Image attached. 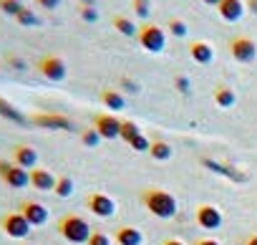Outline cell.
Segmentation results:
<instances>
[{"instance_id":"cell-1","label":"cell","mask_w":257,"mask_h":245,"mask_svg":"<svg viewBox=\"0 0 257 245\" xmlns=\"http://www.w3.org/2000/svg\"><path fill=\"white\" fill-rule=\"evenodd\" d=\"M139 200L142 205L159 220H172L177 212H179V202L172 192L162 190V187H144L139 192Z\"/></svg>"},{"instance_id":"cell-2","label":"cell","mask_w":257,"mask_h":245,"mask_svg":"<svg viewBox=\"0 0 257 245\" xmlns=\"http://www.w3.org/2000/svg\"><path fill=\"white\" fill-rule=\"evenodd\" d=\"M56 230H58V235H61L63 240L76 242V245L88 242V237H91V232H93V230H91V225L86 222V217H81V215H76V212L63 215V217L58 220Z\"/></svg>"},{"instance_id":"cell-3","label":"cell","mask_w":257,"mask_h":245,"mask_svg":"<svg viewBox=\"0 0 257 245\" xmlns=\"http://www.w3.org/2000/svg\"><path fill=\"white\" fill-rule=\"evenodd\" d=\"M137 41L144 51L149 53H162L167 48V31L152 21L147 23H139V33H137Z\"/></svg>"},{"instance_id":"cell-4","label":"cell","mask_w":257,"mask_h":245,"mask_svg":"<svg viewBox=\"0 0 257 245\" xmlns=\"http://www.w3.org/2000/svg\"><path fill=\"white\" fill-rule=\"evenodd\" d=\"M227 48H229V56L237 63H252L257 58V43L249 36H232Z\"/></svg>"},{"instance_id":"cell-5","label":"cell","mask_w":257,"mask_h":245,"mask_svg":"<svg viewBox=\"0 0 257 245\" xmlns=\"http://www.w3.org/2000/svg\"><path fill=\"white\" fill-rule=\"evenodd\" d=\"M0 180H3L8 187H13V190H23V187L31 185V172L18 167L16 162L0 159Z\"/></svg>"},{"instance_id":"cell-6","label":"cell","mask_w":257,"mask_h":245,"mask_svg":"<svg viewBox=\"0 0 257 245\" xmlns=\"http://www.w3.org/2000/svg\"><path fill=\"white\" fill-rule=\"evenodd\" d=\"M31 222L21 215V212H6L3 217H0V230H3L8 237H13V240H23V237H28L31 235Z\"/></svg>"},{"instance_id":"cell-7","label":"cell","mask_w":257,"mask_h":245,"mask_svg":"<svg viewBox=\"0 0 257 245\" xmlns=\"http://www.w3.org/2000/svg\"><path fill=\"white\" fill-rule=\"evenodd\" d=\"M86 210L91 215H96V217L108 220V217L116 215V202L106 192H91V195H86Z\"/></svg>"},{"instance_id":"cell-8","label":"cell","mask_w":257,"mask_h":245,"mask_svg":"<svg viewBox=\"0 0 257 245\" xmlns=\"http://www.w3.org/2000/svg\"><path fill=\"white\" fill-rule=\"evenodd\" d=\"M194 220H197V225H199L202 230H219L222 222H224L222 210H219L217 205H209V202L197 205V210H194Z\"/></svg>"},{"instance_id":"cell-9","label":"cell","mask_w":257,"mask_h":245,"mask_svg":"<svg viewBox=\"0 0 257 245\" xmlns=\"http://www.w3.org/2000/svg\"><path fill=\"white\" fill-rule=\"evenodd\" d=\"M36 68H38V73H41L43 78H48V81H63L66 73H68L66 61L58 58V56H43V58H38Z\"/></svg>"},{"instance_id":"cell-10","label":"cell","mask_w":257,"mask_h":245,"mask_svg":"<svg viewBox=\"0 0 257 245\" xmlns=\"http://www.w3.org/2000/svg\"><path fill=\"white\" fill-rule=\"evenodd\" d=\"M93 129L98 132L101 139H116L121 134V119L108 111H101L93 116Z\"/></svg>"},{"instance_id":"cell-11","label":"cell","mask_w":257,"mask_h":245,"mask_svg":"<svg viewBox=\"0 0 257 245\" xmlns=\"http://www.w3.org/2000/svg\"><path fill=\"white\" fill-rule=\"evenodd\" d=\"M18 212H21L33 227H41V225L48 222V207L41 205V202H36V200H23L21 207H18Z\"/></svg>"},{"instance_id":"cell-12","label":"cell","mask_w":257,"mask_h":245,"mask_svg":"<svg viewBox=\"0 0 257 245\" xmlns=\"http://www.w3.org/2000/svg\"><path fill=\"white\" fill-rule=\"evenodd\" d=\"M31 121H33L36 127H43V129H63V132H71L73 129L71 119H66L61 114H36Z\"/></svg>"},{"instance_id":"cell-13","label":"cell","mask_w":257,"mask_h":245,"mask_svg":"<svg viewBox=\"0 0 257 245\" xmlns=\"http://www.w3.org/2000/svg\"><path fill=\"white\" fill-rule=\"evenodd\" d=\"M244 11H247L244 0H222V3L217 6V13L224 23H237L244 16Z\"/></svg>"},{"instance_id":"cell-14","label":"cell","mask_w":257,"mask_h":245,"mask_svg":"<svg viewBox=\"0 0 257 245\" xmlns=\"http://www.w3.org/2000/svg\"><path fill=\"white\" fill-rule=\"evenodd\" d=\"M113 242L116 245H144V232L134 225H118L113 230Z\"/></svg>"},{"instance_id":"cell-15","label":"cell","mask_w":257,"mask_h":245,"mask_svg":"<svg viewBox=\"0 0 257 245\" xmlns=\"http://www.w3.org/2000/svg\"><path fill=\"white\" fill-rule=\"evenodd\" d=\"M189 58L199 66H209L214 61V46L209 41H192L189 43Z\"/></svg>"},{"instance_id":"cell-16","label":"cell","mask_w":257,"mask_h":245,"mask_svg":"<svg viewBox=\"0 0 257 245\" xmlns=\"http://www.w3.org/2000/svg\"><path fill=\"white\" fill-rule=\"evenodd\" d=\"M13 162L23 170H36L38 167V152L31 147V144H16L13 147Z\"/></svg>"},{"instance_id":"cell-17","label":"cell","mask_w":257,"mask_h":245,"mask_svg":"<svg viewBox=\"0 0 257 245\" xmlns=\"http://www.w3.org/2000/svg\"><path fill=\"white\" fill-rule=\"evenodd\" d=\"M56 175L51 170H43V167H36L31 170V187L38 190V192H53L56 190Z\"/></svg>"},{"instance_id":"cell-18","label":"cell","mask_w":257,"mask_h":245,"mask_svg":"<svg viewBox=\"0 0 257 245\" xmlns=\"http://www.w3.org/2000/svg\"><path fill=\"white\" fill-rule=\"evenodd\" d=\"M212 101H214L219 109H232V106L237 104V91H234L229 84L219 81V84L212 89Z\"/></svg>"},{"instance_id":"cell-19","label":"cell","mask_w":257,"mask_h":245,"mask_svg":"<svg viewBox=\"0 0 257 245\" xmlns=\"http://www.w3.org/2000/svg\"><path fill=\"white\" fill-rule=\"evenodd\" d=\"M98 101H101L106 109H111V111H121V109L126 106V99L118 94V89H111V86H106V89L98 91Z\"/></svg>"},{"instance_id":"cell-20","label":"cell","mask_w":257,"mask_h":245,"mask_svg":"<svg viewBox=\"0 0 257 245\" xmlns=\"http://www.w3.org/2000/svg\"><path fill=\"white\" fill-rule=\"evenodd\" d=\"M111 26H113L116 33H121L123 38H137V33H139V26L128 18V16H123V13L113 16V18H111Z\"/></svg>"},{"instance_id":"cell-21","label":"cell","mask_w":257,"mask_h":245,"mask_svg":"<svg viewBox=\"0 0 257 245\" xmlns=\"http://www.w3.org/2000/svg\"><path fill=\"white\" fill-rule=\"evenodd\" d=\"M147 154H149L154 162H169V159L174 157V147H172L169 142H164V139H154Z\"/></svg>"},{"instance_id":"cell-22","label":"cell","mask_w":257,"mask_h":245,"mask_svg":"<svg viewBox=\"0 0 257 245\" xmlns=\"http://www.w3.org/2000/svg\"><path fill=\"white\" fill-rule=\"evenodd\" d=\"M73 190H76L73 180H71L68 175H61V177L56 180V190H53V195H58L61 200H66V197H71V195H73Z\"/></svg>"},{"instance_id":"cell-23","label":"cell","mask_w":257,"mask_h":245,"mask_svg":"<svg viewBox=\"0 0 257 245\" xmlns=\"http://www.w3.org/2000/svg\"><path fill=\"white\" fill-rule=\"evenodd\" d=\"M16 23L23 26V28H36V26H41V18L36 16L33 8H23V11L16 16Z\"/></svg>"},{"instance_id":"cell-24","label":"cell","mask_w":257,"mask_h":245,"mask_svg":"<svg viewBox=\"0 0 257 245\" xmlns=\"http://www.w3.org/2000/svg\"><path fill=\"white\" fill-rule=\"evenodd\" d=\"M164 31H167L169 36H174V38H184V36L189 33V28H187V23H184L182 18H169L167 26H164Z\"/></svg>"},{"instance_id":"cell-25","label":"cell","mask_w":257,"mask_h":245,"mask_svg":"<svg viewBox=\"0 0 257 245\" xmlns=\"http://www.w3.org/2000/svg\"><path fill=\"white\" fill-rule=\"evenodd\" d=\"M139 134H142V129L134 124V121H128V119H126V121H121V134H118V139H123L126 144H132Z\"/></svg>"},{"instance_id":"cell-26","label":"cell","mask_w":257,"mask_h":245,"mask_svg":"<svg viewBox=\"0 0 257 245\" xmlns=\"http://www.w3.org/2000/svg\"><path fill=\"white\" fill-rule=\"evenodd\" d=\"M78 16H81V21H86V23H96V21H98V11H96V6H93V0H91V3H81Z\"/></svg>"},{"instance_id":"cell-27","label":"cell","mask_w":257,"mask_h":245,"mask_svg":"<svg viewBox=\"0 0 257 245\" xmlns=\"http://www.w3.org/2000/svg\"><path fill=\"white\" fill-rule=\"evenodd\" d=\"M132 8H134V13L139 16V21L147 23V18H149V13H152V0H132Z\"/></svg>"},{"instance_id":"cell-28","label":"cell","mask_w":257,"mask_h":245,"mask_svg":"<svg viewBox=\"0 0 257 245\" xmlns=\"http://www.w3.org/2000/svg\"><path fill=\"white\" fill-rule=\"evenodd\" d=\"M23 8H26V6L21 3V0H0V11H3L6 16H11V18H16Z\"/></svg>"},{"instance_id":"cell-29","label":"cell","mask_w":257,"mask_h":245,"mask_svg":"<svg viewBox=\"0 0 257 245\" xmlns=\"http://www.w3.org/2000/svg\"><path fill=\"white\" fill-rule=\"evenodd\" d=\"M98 142H101V137H98V132H96L93 127L81 132V144H83V147H98Z\"/></svg>"},{"instance_id":"cell-30","label":"cell","mask_w":257,"mask_h":245,"mask_svg":"<svg viewBox=\"0 0 257 245\" xmlns=\"http://www.w3.org/2000/svg\"><path fill=\"white\" fill-rule=\"evenodd\" d=\"M86 245H113V242H111V237H108L106 232H101V230H93Z\"/></svg>"},{"instance_id":"cell-31","label":"cell","mask_w":257,"mask_h":245,"mask_svg":"<svg viewBox=\"0 0 257 245\" xmlns=\"http://www.w3.org/2000/svg\"><path fill=\"white\" fill-rule=\"evenodd\" d=\"M128 147H132V149H137V152H149V147H152V142L144 137V134H139L132 144H128Z\"/></svg>"},{"instance_id":"cell-32","label":"cell","mask_w":257,"mask_h":245,"mask_svg":"<svg viewBox=\"0 0 257 245\" xmlns=\"http://www.w3.org/2000/svg\"><path fill=\"white\" fill-rule=\"evenodd\" d=\"M38 8H46V11H56L61 6V0H36Z\"/></svg>"},{"instance_id":"cell-33","label":"cell","mask_w":257,"mask_h":245,"mask_svg":"<svg viewBox=\"0 0 257 245\" xmlns=\"http://www.w3.org/2000/svg\"><path fill=\"white\" fill-rule=\"evenodd\" d=\"M194 245H222L219 240H214V237H197L194 240Z\"/></svg>"},{"instance_id":"cell-34","label":"cell","mask_w":257,"mask_h":245,"mask_svg":"<svg viewBox=\"0 0 257 245\" xmlns=\"http://www.w3.org/2000/svg\"><path fill=\"white\" fill-rule=\"evenodd\" d=\"M244 6H247V11H249V13H254V16H257V0H244Z\"/></svg>"},{"instance_id":"cell-35","label":"cell","mask_w":257,"mask_h":245,"mask_svg":"<svg viewBox=\"0 0 257 245\" xmlns=\"http://www.w3.org/2000/svg\"><path fill=\"white\" fill-rule=\"evenodd\" d=\"M162 245H187V242H182L179 237H167V240H162Z\"/></svg>"},{"instance_id":"cell-36","label":"cell","mask_w":257,"mask_h":245,"mask_svg":"<svg viewBox=\"0 0 257 245\" xmlns=\"http://www.w3.org/2000/svg\"><path fill=\"white\" fill-rule=\"evenodd\" d=\"M242 245H257V232H252V235H247Z\"/></svg>"},{"instance_id":"cell-37","label":"cell","mask_w":257,"mask_h":245,"mask_svg":"<svg viewBox=\"0 0 257 245\" xmlns=\"http://www.w3.org/2000/svg\"><path fill=\"white\" fill-rule=\"evenodd\" d=\"M177 86H182V91H189L187 89V78H177Z\"/></svg>"},{"instance_id":"cell-38","label":"cell","mask_w":257,"mask_h":245,"mask_svg":"<svg viewBox=\"0 0 257 245\" xmlns=\"http://www.w3.org/2000/svg\"><path fill=\"white\" fill-rule=\"evenodd\" d=\"M202 3H204V6H214V8H217V6L222 3V0H202Z\"/></svg>"},{"instance_id":"cell-39","label":"cell","mask_w":257,"mask_h":245,"mask_svg":"<svg viewBox=\"0 0 257 245\" xmlns=\"http://www.w3.org/2000/svg\"><path fill=\"white\" fill-rule=\"evenodd\" d=\"M81 3H91V0H81Z\"/></svg>"},{"instance_id":"cell-40","label":"cell","mask_w":257,"mask_h":245,"mask_svg":"<svg viewBox=\"0 0 257 245\" xmlns=\"http://www.w3.org/2000/svg\"><path fill=\"white\" fill-rule=\"evenodd\" d=\"M21 3H23V0H21Z\"/></svg>"}]
</instances>
